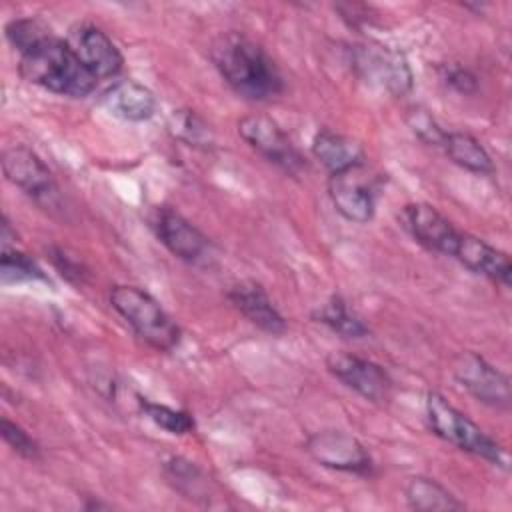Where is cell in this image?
<instances>
[{
  "instance_id": "obj_1",
  "label": "cell",
  "mask_w": 512,
  "mask_h": 512,
  "mask_svg": "<svg viewBox=\"0 0 512 512\" xmlns=\"http://www.w3.org/2000/svg\"><path fill=\"white\" fill-rule=\"evenodd\" d=\"M222 80L242 98L264 102L284 92V78L268 52L240 32H224L210 46Z\"/></svg>"
},
{
  "instance_id": "obj_2",
  "label": "cell",
  "mask_w": 512,
  "mask_h": 512,
  "mask_svg": "<svg viewBox=\"0 0 512 512\" xmlns=\"http://www.w3.org/2000/svg\"><path fill=\"white\" fill-rule=\"evenodd\" d=\"M18 70L26 82L68 98H86L98 84V78L78 60L68 42L56 36L20 54Z\"/></svg>"
},
{
  "instance_id": "obj_3",
  "label": "cell",
  "mask_w": 512,
  "mask_h": 512,
  "mask_svg": "<svg viewBox=\"0 0 512 512\" xmlns=\"http://www.w3.org/2000/svg\"><path fill=\"white\" fill-rule=\"evenodd\" d=\"M110 306L148 346L168 352L180 342V328L162 304L144 288L116 284L108 294Z\"/></svg>"
},
{
  "instance_id": "obj_4",
  "label": "cell",
  "mask_w": 512,
  "mask_h": 512,
  "mask_svg": "<svg viewBox=\"0 0 512 512\" xmlns=\"http://www.w3.org/2000/svg\"><path fill=\"white\" fill-rule=\"evenodd\" d=\"M424 410L428 428L440 440L508 470L510 458L506 450L492 436H488L474 420H470L462 410L452 406L442 394L428 392Z\"/></svg>"
},
{
  "instance_id": "obj_5",
  "label": "cell",
  "mask_w": 512,
  "mask_h": 512,
  "mask_svg": "<svg viewBox=\"0 0 512 512\" xmlns=\"http://www.w3.org/2000/svg\"><path fill=\"white\" fill-rule=\"evenodd\" d=\"M348 54L354 74L366 84L386 90L392 96H404L412 90L414 76L404 52L368 40L352 44Z\"/></svg>"
},
{
  "instance_id": "obj_6",
  "label": "cell",
  "mask_w": 512,
  "mask_h": 512,
  "mask_svg": "<svg viewBox=\"0 0 512 512\" xmlns=\"http://www.w3.org/2000/svg\"><path fill=\"white\" fill-rule=\"evenodd\" d=\"M2 172L38 206L54 210L60 206V190L48 166L28 146H10L2 152Z\"/></svg>"
},
{
  "instance_id": "obj_7",
  "label": "cell",
  "mask_w": 512,
  "mask_h": 512,
  "mask_svg": "<svg viewBox=\"0 0 512 512\" xmlns=\"http://www.w3.org/2000/svg\"><path fill=\"white\" fill-rule=\"evenodd\" d=\"M238 134L252 150L286 174L298 176L306 170L304 156L272 118L262 114L244 116L238 120Z\"/></svg>"
},
{
  "instance_id": "obj_8",
  "label": "cell",
  "mask_w": 512,
  "mask_h": 512,
  "mask_svg": "<svg viewBox=\"0 0 512 512\" xmlns=\"http://www.w3.org/2000/svg\"><path fill=\"white\" fill-rule=\"evenodd\" d=\"M456 382L478 402L496 410H508L512 402L510 380L504 372L494 368L486 358L476 352H462L454 360Z\"/></svg>"
},
{
  "instance_id": "obj_9",
  "label": "cell",
  "mask_w": 512,
  "mask_h": 512,
  "mask_svg": "<svg viewBox=\"0 0 512 512\" xmlns=\"http://www.w3.org/2000/svg\"><path fill=\"white\" fill-rule=\"evenodd\" d=\"M326 368L346 388L370 402H386L390 398L392 380L388 372L368 358L338 350L326 356Z\"/></svg>"
},
{
  "instance_id": "obj_10",
  "label": "cell",
  "mask_w": 512,
  "mask_h": 512,
  "mask_svg": "<svg viewBox=\"0 0 512 512\" xmlns=\"http://www.w3.org/2000/svg\"><path fill=\"white\" fill-rule=\"evenodd\" d=\"M304 448L324 468L352 474H370L372 470V456L364 444L342 430L314 432L306 438Z\"/></svg>"
},
{
  "instance_id": "obj_11",
  "label": "cell",
  "mask_w": 512,
  "mask_h": 512,
  "mask_svg": "<svg viewBox=\"0 0 512 512\" xmlns=\"http://www.w3.org/2000/svg\"><path fill=\"white\" fill-rule=\"evenodd\" d=\"M152 228L160 244L178 260L198 264L210 254V240L174 208H158L152 216Z\"/></svg>"
},
{
  "instance_id": "obj_12",
  "label": "cell",
  "mask_w": 512,
  "mask_h": 512,
  "mask_svg": "<svg viewBox=\"0 0 512 512\" xmlns=\"http://www.w3.org/2000/svg\"><path fill=\"white\" fill-rule=\"evenodd\" d=\"M68 46L78 56V60L98 78H112L122 70L124 58L112 38L96 24L82 22L76 24L68 38Z\"/></svg>"
},
{
  "instance_id": "obj_13",
  "label": "cell",
  "mask_w": 512,
  "mask_h": 512,
  "mask_svg": "<svg viewBox=\"0 0 512 512\" xmlns=\"http://www.w3.org/2000/svg\"><path fill=\"white\" fill-rule=\"evenodd\" d=\"M328 196L338 214L350 222L366 224L376 212V192L372 180L362 174V166L330 174Z\"/></svg>"
},
{
  "instance_id": "obj_14",
  "label": "cell",
  "mask_w": 512,
  "mask_h": 512,
  "mask_svg": "<svg viewBox=\"0 0 512 512\" xmlns=\"http://www.w3.org/2000/svg\"><path fill=\"white\" fill-rule=\"evenodd\" d=\"M402 224L410 236L428 250L452 256L460 232L444 214L432 204L412 202L402 208Z\"/></svg>"
},
{
  "instance_id": "obj_15",
  "label": "cell",
  "mask_w": 512,
  "mask_h": 512,
  "mask_svg": "<svg viewBox=\"0 0 512 512\" xmlns=\"http://www.w3.org/2000/svg\"><path fill=\"white\" fill-rule=\"evenodd\" d=\"M452 258H456L464 268L474 274H480L496 284L510 286L512 280V264L504 250L494 248L478 236L468 232H460V238L454 246Z\"/></svg>"
},
{
  "instance_id": "obj_16",
  "label": "cell",
  "mask_w": 512,
  "mask_h": 512,
  "mask_svg": "<svg viewBox=\"0 0 512 512\" xmlns=\"http://www.w3.org/2000/svg\"><path fill=\"white\" fill-rule=\"evenodd\" d=\"M228 300L232 306L256 328L278 336L286 330V320L274 306L272 298L264 286L256 280H240L228 290Z\"/></svg>"
},
{
  "instance_id": "obj_17",
  "label": "cell",
  "mask_w": 512,
  "mask_h": 512,
  "mask_svg": "<svg viewBox=\"0 0 512 512\" xmlns=\"http://www.w3.org/2000/svg\"><path fill=\"white\" fill-rule=\"evenodd\" d=\"M102 104L112 116L126 122L150 120L158 108L154 92L136 80H120L112 84L102 94Z\"/></svg>"
},
{
  "instance_id": "obj_18",
  "label": "cell",
  "mask_w": 512,
  "mask_h": 512,
  "mask_svg": "<svg viewBox=\"0 0 512 512\" xmlns=\"http://www.w3.org/2000/svg\"><path fill=\"white\" fill-rule=\"evenodd\" d=\"M312 154L330 174L364 166L366 152L358 140L332 128H320L312 138Z\"/></svg>"
},
{
  "instance_id": "obj_19",
  "label": "cell",
  "mask_w": 512,
  "mask_h": 512,
  "mask_svg": "<svg viewBox=\"0 0 512 512\" xmlns=\"http://www.w3.org/2000/svg\"><path fill=\"white\" fill-rule=\"evenodd\" d=\"M406 504L418 512H438V510H462L460 502L446 486L428 476H412L404 486Z\"/></svg>"
},
{
  "instance_id": "obj_20",
  "label": "cell",
  "mask_w": 512,
  "mask_h": 512,
  "mask_svg": "<svg viewBox=\"0 0 512 512\" xmlns=\"http://www.w3.org/2000/svg\"><path fill=\"white\" fill-rule=\"evenodd\" d=\"M312 318L348 340H360L370 334L364 318L356 314L340 296H330L312 312Z\"/></svg>"
},
{
  "instance_id": "obj_21",
  "label": "cell",
  "mask_w": 512,
  "mask_h": 512,
  "mask_svg": "<svg viewBox=\"0 0 512 512\" xmlns=\"http://www.w3.org/2000/svg\"><path fill=\"white\" fill-rule=\"evenodd\" d=\"M444 152L460 168L474 174H492L494 162L482 142L468 132H446Z\"/></svg>"
},
{
  "instance_id": "obj_22",
  "label": "cell",
  "mask_w": 512,
  "mask_h": 512,
  "mask_svg": "<svg viewBox=\"0 0 512 512\" xmlns=\"http://www.w3.org/2000/svg\"><path fill=\"white\" fill-rule=\"evenodd\" d=\"M164 476L168 484L188 500L208 502L210 500V482L206 474L190 460L182 456H170L164 460Z\"/></svg>"
},
{
  "instance_id": "obj_23",
  "label": "cell",
  "mask_w": 512,
  "mask_h": 512,
  "mask_svg": "<svg viewBox=\"0 0 512 512\" xmlns=\"http://www.w3.org/2000/svg\"><path fill=\"white\" fill-rule=\"evenodd\" d=\"M166 128L172 134V138L184 142L186 146L204 148V150L214 146V132L210 124L196 110H190V108L174 110L166 120Z\"/></svg>"
},
{
  "instance_id": "obj_24",
  "label": "cell",
  "mask_w": 512,
  "mask_h": 512,
  "mask_svg": "<svg viewBox=\"0 0 512 512\" xmlns=\"http://www.w3.org/2000/svg\"><path fill=\"white\" fill-rule=\"evenodd\" d=\"M0 278L2 284H22V282H48L46 272L40 264L22 250L10 248L2 250L0 256Z\"/></svg>"
},
{
  "instance_id": "obj_25",
  "label": "cell",
  "mask_w": 512,
  "mask_h": 512,
  "mask_svg": "<svg viewBox=\"0 0 512 512\" xmlns=\"http://www.w3.org/2000/svg\"><path fill=\"white\" fill-rule=\"evenodd\" d=\"M138 406L144 412V416L148 420H152L158 428H162L168 434H176V436H184L190 434L196 426L194 418L190 412L186 410H178L166 404H158L152 402L148 398H138Z\"/></svg>"
},
{
  "instance_id": "obj_26",
  "label": "cell",
  "mask_w": 512,
  "mask_h": 512,
  "mask_svg": "<svg viewBox=\"0 0 512 512\" xmlns=\"http://www.w3.org/2000/svg\"><path fill=\"white\" fill-rule=\"evenodd\" d=\"M4 34H6V40L10 42V46L14 50H18V54L28 52L34 46H38L40 42H44L46 38L54 36L50 26L42 18H36V16L10 20L4 28Z\"/></svg>"
},
{
  "instance_id": "obj_27",
  "label": "cell",
  "mask_w": 512,
  "mask_h": 512,
  "mask_svg": "<svg viewBox=\"0 0 512 512\" xmlns=\"http://www.w3.org/2000/svg\"><path fill=\"white\" fill-rule=\"evenodd\" d=\"M406 122L410 126V130L428 146H436L442 148L444 138H446V130L434 120V116L424 110V108H412L406 116Z\"/></svg>"
},
{
  "instance_id": "obj_28",
  "label": "cell",
  "mask_w": 512,
  "mask_h": 512,
  "mask_svg": "<svg viewBox=\"0 0 512 512\" xmlns=\"http://www.w3.org/2000/svg\"><path fill=\"white\" fill-rule=\"evenodd\" d=\"M0 434L4 438V442L22 458L26 460H38L40 458V446L38 442L16 422L2 418L0 420Z\"/></svg>"
},
{
  "instance_id": "obj_29",
  "label": "cell",
  "mask_w": 512,
  "mask_h": 512,
  "mask_svg": "<svg viewBox=\"0 0 512 512\" xmlns=\"http://www.w3.org/2000/svg\"><path fill=\"white\" fill-rule=\"evenodd\" d=\"M440 80L460 94H472L478 88V78L472 70L460 64H442L440 66Z\"/></svg>"
},
{
  "instance_id": "obj_30",
  "label": "cell",
  "mask_w": 512,
  "mask_h": 512,
  "mask_svg": "<svg viewBox=\"0 0 512 512\" xmlns=\"http://www.w3.org/2000/svg\"><path fill=\"white\" fill-rule=\"evenodd\" d=\"M50 260L54 262V266L60 270V274L66 280L82 284V280L86 276V270H84V266L78 260L68 256L62 248H50Z\"/></svg>"
},
{
  "instance_id": "obj_31",
  "label": "cell",
  "mask_w": 512,
  "mask_h": 512,
  "mask_svg": "<svg viewBox=\"0 0 512 512\" xmlns=\"http://www.w3.org/2000/svg\"><path fill=\"white\" fill-rule=\"evenodd\" d=\"M16 230L12 228L8 216H2V226H0V240H2V250H10L16 248Z\"/></svg>"
},
{
  "instance_id": "obj_32",
  "label": "cell",
  "mask_w": 512,
  "mask_h": 512,
  "mask_svg": "<svg viewBox=\"0 0 512 512\" xmlns=\"http://www.w3.org/2000/svg\"><path fill=\"white\" fill-rule=\"evenodd\" d=\"M86 508L88 510H98V508H110V506L108 504H100V502H88Z\"/></svg>"
}]
</instances>
